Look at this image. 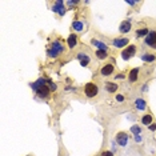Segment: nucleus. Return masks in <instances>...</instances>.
Wrapping results in <instances>:
<instances>
[{"label":"nucleus","mask_w":156,"mask_h":156,"mask_svg":"<svg viewBox=\"0 0 156 156\" xmlns=\"http://www.w3.org/2000/svg\"><path fill=\"white\" fill-rule=\"evenodd\" d=\"M135 107H136L139 111H143V109H146L147 103L143 99H136V101H135Z\"/></svg>","instance_id":"18"},{"label":"nucleus","mask_w":156,"mask_h":156,"mask_svg":"<svg viewBox=\"0 0 156 156\" xmlns=\"http://www.w3.org/2000/svg\"><path fill=\"white\" fill-rule=\"evenodd\" d=\"M67 43H68V47L69 48H73L76 47V44H78V36L75 34H71L67 39Z\"/></svg>","instance_id":"13"},{"label":"nucleus","mask_w":156,"mask_h":156,"mask_svg":"<svg viewBox=\"0 0 156 156\" xmlns=\"http://www.w3.org/2000/svg\"><path fill=\"white\" fill-rule=\"evenodd\" d=\"M135 52H136V47H135V45H128V47L124 48L122 52L123 60H129L135 55Z\"/></svg>","instance_id":"2"},{"label":"nucleus","mask_w":156,"mask_h":156,"mask_svg":"<svg viewBox=\"0 0 156 156\" xmlns=\"http://www.w3.org/2000/svg\"><path fill=\"white\" fill-rule=\"evenodd\" d=\"M78 59L80 60V64L83 67H88L90 66V63H91V57L88 56L87 53H83V52H80L78 55Z\"/></svg>","instance_id":"8"},{"label":"nucleus","mask_w":156,"mask_h":156,"mask_svg":"<svg viewBox=\"0 0 156 156\" xmlns=\"http://www.w3.org/2000/svg\"><path fill=\"white\" fill-rule=\"evenodd\" d=\"M131 131L134 132L135 136H136L137 134H140V132H141V128L139 127V125H132V127H131Z\"/></svg>","instance_id":"22"},{"label":"nucleus","mask_w":156,"mask_h":156,"mask_svg":"<svg viewBox=\"0 0 156 156\" xmlns=\"http://www.w3.org/2000/svg\"><path fill=\"white\" fill-rule=\"evenodd\" d=\"M84 92H85V96L87 97H95L99 92V88L95 83H87L84 87Z\"/></svg>","instance_id":"1"},{"label":"nucleus","mask_w":156,"mask_h":156,"mask_svg":"<svg viewBox=\"0 0 156 156\" xmlns=\"http://www.w3.org/2000/svg\"><path fill=\"white\" fill-rule=\"evenodd\" d=\"M95 53H96V57H97V59H100V60H104L107 56H108L107 51H104V50H97Z\"/></svg>","instance_id":"20"},{"label":"nucleus","mask_w":156,"mask_h":156,"mask_svg":"<svg viewBox=\"0 0 156 156\" xmlns=\"http://www.w3.org/2000/svg\"><path fill=\"white\" fill-rule=\"evenodd\" d=\"M113 69H115V68H113L112 64H106V66L101 68L100 73H101L103 76H109V75H112V73H113Z\"/></svg>","instance_id":"10"},{"label":"nucleus","mask_w":156,"mask_h":156,"mask_svg":"<svg viewBox=\"0 0 156 156\" xmlns=\"http://www.w3.org/2000/svg\"><path fill=\"white\" fill-rule=\"evenodd\" d=\"M51 48H53L55 51H57L59 53H62V52H64V45H63V43L60 40H55V41H52V47Z\"/></svg>","instance_id":"14"},{"label":"nucleus","mask_w":156,"mask_h":156,"mask_svg":"<svg viewBox=\"0 0 156 156\" xmlns=\"http://www.w3.org/2000/svg\"><path fill=\"white\" fill-rule=\"evenodd\" d=\"M50 90H52V91H55V90H56V85L53 84L52 81H50Z\"/></svg>","instance_id":"26"},{"label":"nucleus","mask_w":156,"mask_h":156,"mask_svg":"<svg viewBox=\"0 0 156 156\" xmlns=\"http://www.w3.org/2000/svg\"><path fill=\"white\" fill-rule=\"evenodd\" d=\"M135 141H137V143H140V141H141V136L136 135V136H135Z\"/></svg>","instance_id":"28"},{"label":"nucleus","mask_w":156,"mask_h":156,"mask_svg":"<svg viewBox=\"0 0 156 156\" xmlns=\"http://www.w3.org/2000/svg\"><path fill=\"white\" fill-rule=\"evenodd\" d=\"M128 39L127 38H119V39H115V40L112 41L113 44V47L116 48H123V47H127L128 45Z\"/></svg>","instance_id":"7"},{"label":"nucleus","mask_w":156,"mask_h":156,"mask_svg":"<svg viewBox=\"0 0 156 156\" xmlns=\"http://www.w3.org/2000/svg\"><path fill=\"white\" fill-rule=\"evenodd\" d=\"M131 22L129 20H124V22H122V24H120V27H119V31L122 32V34H127V32L131 31Z\"/></svg>","instance_id":"9"},{"label":"nucleus","mask_w":156,"mask_h":156,"mask_svg":"<svg viewBox=\"0 0 156 156\" xmlns=\"http://www.w3.org/2000/svg\"><path fill=\"white\" fill-rule=\"evenodd\" d=\"M143 60L144 62H153L155 56H153V55H143Z\"/></svg>","instance_id":"23"},{"label":"nucleus","mask_w":156,"mask_h":156,"mask_svg":"<svg viewBox=\"0 0 156 156\" xmlns=\"http://www.w3.org/2000/svg\"><path fill=\"white\" fill-rule=\"evenodd\" d=\"M91 44H92L94 47H97V50H104V51L108 50L106 43H103V41H100V40H96V39H92V40H91Z\"/></svg>","instance_id":"11"},{"label":"nucleus","mask_w":156,"mask_h":156,"mask_svg":"<svg viewBox=\"0 0 156 156\" xmlns=\"http://www.w3.org/2000/svg\"><path fill=\"white\" fill-rule=\"evenodd\" d=\"M152 120H153L152 115H150V113H147V115H144L143 118H141V124L148 125V127H150V125L152 124Z\"/></svg>","instance_id":"17"},{"label":"nucleus","mask_w":156,"mask_h":156,"mask_svg":"<svg viewBox=\"0 0 156 156\" xmlns=\"http://www.w3.org/2000/svg\"><path fill=\"white\" fill-rule=\"evenodd\" d=\"M137 76H139V68H134L131 69L129 75H128V80L131 81V83H134V81L137 80Z\"/></svg>","instance_id":"16"},{"label":"nucleus","mask_w":156,"mask_h":156,"mask_svg":"<svg viewBox=\"0 0 156 156\" xmlns=\"http://www.w3.org/2000/svg\"><path fill=\"white\" fill-rule=\"evenodd\" d=\"M116 141H118L119 146L125 147L128 144V135L125 132H118L116 134Z\"/></svg>","instance_id":"5"},{"label":"nucleus","mask_w":156,"mask_h":156,"mask_svg":"<svg viewBox=\"0 0 156 156\" xmlns=\"http://www.w3.org/2000/svg\"><path fill=\"white\" fill-rule=\"evenodd\" d=\"M146 44L148 47L156 50V32L152 31L148 34V36H146Z\"/></svg>","instance_id":"3"},{"label":"nucleus","mask_w":156,"mask_h":156,"mask_svg":"<svg viewBox=\"0 0 156 156\" xmlns=\"http://www.w3.org/2000/svg\"><path fill=\"white\" fill-rule=\"evenodd\" d=\"M100 156H113V153L111 152V151H104V152H101Z\"/></svg>","instance_id":"24"},{"label":"nucleus","mask_w":156,"mask_h":156,"mask_svg":"<svg viewBox=\"0 0 156 156\" xmlns=\"http://www.w3.org/2000/svg\"><path fill=\"white\" fill-rule=\"evenodd\" d=\"M83 28H84V24H83L80 20H73V23H72V29H73V31L81 32Z\"/></svg>","instance_id":"15"},{"label":"nucleus","mask_w":156,"mask_h":156,"mask_svg":"<svg viewBox=\"0 0 156 156\" xmlns=\"http://www.w3.org/2000/svg\"><path fill=\"white\" fill-rule=\"evenodd\" d=\"M150 34V29L148 28H141L136 31V38H143V36H148Z\"/></svg>","instance_id":"19"},{"label":"nucleus","mask_w":156,"mask_h":156,"mask_svg":"<svg viewBox=\"0 0 156 156\" xmlns=\"http://www.w3.org/2000/svg\"><path fill=\"white\" fill-rule=\"evenodd\" d=\"M137 1H127V4H129V6H135Z\"/></svg>","instance_id":"29"},{"label":"nucleus","mask_w":156,"mask_h":156,"mask_svg":"<svg viewBox=\"0 0 156 156\" xmlns=\"http://www.w3.org/2000/svg\"><path fill=\"white\" fill-rule=\"evenodd\" d=\"M148 128H150L151 131H156V124H153V123H152V124H151Z\"/></svg>","instance_id":"27"},{"label":"nucleus","mask_w":156,"mask_h":156,"mask_svg":"<svg viewBox=\"0 0 156 156\" xmlns=\"http://www.w3.org/2000/svg\"><path fill=\"white\" fill-rule=\"evenodd\" d=\"M116 100H118V101H123L124 96H123V95H116Z\"/></svg>","instance_id":"25"},{"label":"nucleus","mask_w":156,"mask_h":156,"mask_svg":"<svg viewBox=\"0 0 156 156\" xmlns=\"http://www.w3.org/2000/svg\"><path fill=\"white\" fill-rule=\"evenodd\" d=\"M52 11L53 12H57L62 16L64 15V13H66V8H64L63 1H55V3H53V7H52Z\"/></svg>","instance_id":"6"},{"label":"nucleus","mask_w":156,"mask_h":156,"mask_svg":"<svg viewBox=\"0 0 156 156\" xmlns=\"http://www.w3.org/2000/svg\"><path fill=\"white\" fill-rule=\"evenodd\" d=\"M50 92H51L50 87H48V85H45V84L40 85V87L36 90V94H38V96L39 97H43V99H45V97L50 96Z\"/></svg>","instance_id":"4"},{"label":"nucleus","mask_w":156,"mask_h":156,"mask_svg":"<svg viewBox=\"0 0 156 156\" xmlns=\"http://www.w3.org/2000/svg\"><path fill=\"white\" fill-rule=\"evenodd\" d=\"M118 88H119V85L116 84V83H112V81H107L106 83V90L109 94H115L116 91H118Z\"/></svg>","instance_id":"12"},{"label":"nucleus","mask_w":156,"mask_h":156,"mask_svg":"<svg viewBox=\"0 0 156 156\" xmlns=\"http://www.w3.org/2000/svg\"><path fill=\"white\" fill-rule=\"evenodd\" d=\"M47 52H48V56H50V57H56L57 55H59V52H57V51H55L53 48H48Z\"/></svg>","instance_id":"21"}]
</instances>
